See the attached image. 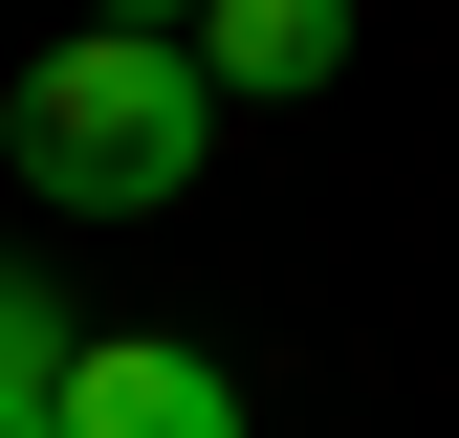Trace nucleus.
Masks as SVG:
<instances>
[{
    "instance_id": "obj_1",
    "label": "nucleus",
    "mask_w": 459,
    "mask_h": 438,
    "mask_svg": "<svg viewBox=\"0 0 459 438\" xmlns=\"http://www.w3.org/2000/svg\"><path fill=\"white\" fill-rule=\"evenodd\" d=\"M0 153H22V197H66V219H153V197H197L219 88H197V44H153V22H66L22 88H0Z\"/></svg>"
},
{
    "instance_id": "obj_2",
    "label": "nucleus",
    "mask_w": 459,
    "mask_h": 438,
    "mask_svg": "<svg viewBox=\"0 0 459 438\" xmlns=\"http://www.w3.org/2000/svg\"><path fill=\"white\" fill-rule=\"evenodd\" d=\"M66 438H241V372L176 328H88L66 351Z\"/></svg>"
},
{
    "instance_id": "obj_3",
    "label": "nucleus",
    "mask_w": 459,
    "mask_h": 438,
    "mask_svg": "<svg viewBox=\"0 0 459 438\" xmlns=\"http://www.w3.org/2000/svg\"><path fill=\"white\" fill-rule=\"evenodd\" d=\"M328 66H351V0H197V88L219 110H284Z\"/></svg>"
},
{
    "instance_id": "obj_4",
    "label": "nucleus",
    "mask_w": 459,
    "mask_h": 438,
    "mask_svg": "<svg viewBox=\"0 0 459 438\" xmlns=\"http://www.w3.org/2000/svg\"><path fill=\"white\" fill-rule=\"evenodd\" d=\"M66 351H88V328L44 307L22 263H0V438H66Z\"/></svg>"
},
{
    "instance_id": "obj_5",
    "label": "nucleus",
    "mask_w": 459,
    "mask_h": 438,
    "mask_svg": "<svg viewBox=\"0 0 459 438\" xmlns=\"http://www.w3.org/2000/svg\"><path fill=\"white\" fill-rule=\"evenodd\" d=\"M88 22H153V44H197V0H88Z\"/></svg>"
}]
</instances>
